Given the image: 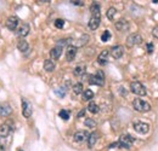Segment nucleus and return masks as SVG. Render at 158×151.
I'll return each mask as SVG.
<instances>
[{"label": "nucleus", "mask_w": 158, "mask_h": 151, "mask_svg": "<svg viewBox=\"0 0 158 151\" xmlns=\"http://www.w3.org/2000/svg\"><path fill=\"white\" fill-rule=\"evenodd\" d=\"M133 106L139 113H148L151 110V105L147 102H145L140 98H136V99L133 100Z\"/></svg>", "instance_id": "nucleus-1"}, {"label": "nucleus", "mask_w": 158, "mask_h": 151, "mask_svg": "<svg viewBox=\"0 0 158 151\" xmlns=\"http://www.w3.org/2000/svg\"><path fill=\"white\" fill-rule=\"evenodd\" d=\"M133 143H134V138H133L131 135H129V134H123V135H120V138H119L118 145H119V148H122V149H130L131 145H133Z\"/></svg>", "instance_id": "nucleus-2"}, {"label": "nucleus", "mask_w": 158, "mask_h": 151, "mask_svg": "<svg viewBox=\"0 0 158 151\" xmlns=\"http://www.w3.org/2000/svg\"><path fill=\"white\" fill-rule=\"evenodd\" d=\"M89 83L90 85H96V86H103L105 85V74L103 72L99 70L95 75H91L89 77Z\"/></svg>", "instance_id": "nucleus-3"}, {"label": "nucleus", "mask_w": 158, "mask_h": 151, "mask_svg": "<svg viewBox=\"0 0 158 151\" xmlns=\"http://www.w3.org/2000/svg\"><path fill=\"white\" fill-rule=\"evenodd\" d=\"M130 90L134 95H146V87L140 82V81H134L130 85Z\"/></svg>", "instance_id": "nucleus-4"}, {"label": "nucleus", "mask_w": 158, "mask_h": 151, "mask_svg": "<svg viewBox=\"0 0 158 151\" xmlns=\"http://www.w3.org/2000/svg\"><path fill=\"white\" fill-rule=\"evenodd\" d=\"M22 115L24 117H31L32 113H33V108H32V104L29 103V100H27L26 98H22Z\"/></svg>", "instance_id": "nucleus-5"}, {"label": "nucleus", "mask_w": 158, "mask_h": 151, "mask_svg": "<svg viewBox=\"0 0 158 151\" xmlns=\"http://www.w3.org/2000/svg\"><path fill=\"white\" fill-rule=\"evenodd\" d=\"M19 25H20V19H19L17 16H11V17H9L7 21H6V27H7V29L11 30V32L17 30Z\"/></svg>", "instance_id": "nucleus-6"}, {"label": "nucleus", "mask_w": 158, "mask_h": 151, "mask_svg": "<svg viewBox=\"0 0 158 151\" xmlns=\"http://www.w3.org/2000/svg\"><path fill=\"white\" fill-rule=\"evenodd\" d=\"M142 42V37L140 34H131L127 38V45L129 47H133L135 45H140Z\"/></svg>", "instance_id": "nucleus-7"}, {"label": "nucleus", "mask_w": 158, "mask_h": 151, "mask_svg": "<svg viewBox=\"0 0 158 151\" xmlns=\"http://www.w3.org/2000/svg\"><path fill=\"white\" fill-rule=\"evenodd\" d=\"M134 130L139 134H146L150 131V126L147 123H145V122H135L134 123Z\"/></svg>", "instance_id": "nucleus-8"}, {"label": "nucleus", "mask_w": 158, "mask_h": 151, "mask_svg": "<svg viewBox=\"0 0 158 151\" xmlns=\"http://www.w3.org/2000/svg\"><path fill=\"white\" fill-rule=\"evenodd\" d=\"M11 113H12V108L9 103H6V102L0 103V116L1 117H6Z\"/></svg>", "instance_id": "nucleus-9"}, {"label": "nucleus", "mask_w": 158, "mask_h": 151, "mask_svg": "<svg viewBox=\"0 0 158 151\" xmlns=\"http://www.w3.org/2000/svg\"><path fill=\"white\" fill-rule=\"evenodd\" d=\"M123 55H124V47L123 46L117 45V46H113L111 48V56L113 57L114 59H119Z\"/></svg>", "instance_id": "nucleus-10"}, {"label": "nucleus", "mask_w": 158, "mask_h": 151, "mask_svg": "<svg viewBox=\"0 0 158 151\" xmlns=\"http://www.w3.org/2000/svg\"><path fill=\"white\" fill-rule=\"evenodd\" d=\"M76 56H77V47L73 45H69L66 50V59L68 62H72L76 58Z\"/></svg>", "instance_id": "nucleus-11"}, {"label": "nucleus", "mask_w": 158, "mask_h": 151, "mask_svg": "<svg viewBox=\"0 0 158 151\" xmlns=\"http://www.w3.org/2000/svg\"><path fill=\"white\" fill-rule=\"evenodd\" d=\"M11 131H12V127L10 126L9 122L0 125V138H6V137H9V134L11 133Z\"/></svg>", "instance_id": "nucleus-12"}, {"label": "nucleus", "mask_w": 158, "mask_h": 151, "mask_svg": "<svg viewBox=\"0 0 158 151\" xmlns=\"http://www.w3.org/2000/svg\"><path fill=\"white\" fill-rule=\"evenodd\" d=\"M29 30H31L29 24L28 23H23V24H21V27L17 29V35L20 38H24V37H27L29 34Z\"/></svg>", "instance_id": "nucleus-13"}, {"label": "nucleus", "mask_w": 158, "mask_h": 151, "mask_svg": "<svg viewBox=\"0 0 158 151\" xmlns=\"http://www.w3.org/2000/svg\"><path fill=\"white\" fill-rule=\"evenodd\" d=\"M114 25H116V29L119 30V32H127L129 29V23L125 19H119V21L116 22Z\"/></svg>", "instance_id": "nucleus-14"}, {"label": "nucleus", "mask_w": 158, "mask_h": 151, "mask_svg": "<svg viewBox=\"0 0 158 151\" xmlns=\"http://www.w3.org/2000/svg\"><path fill=\"white\" fill-rule=\"evenodd\" d=\"M108 56H110V52H108L107 50H103V51L99 55V57H98V62H99V64H101V65L107 64V62H108Z\"/></svg>", "instance_id": "nucleus-15"}, {"label": "nucleus", "mask_w": 158, "mask_h": 151, "mask_svg": "<svg viewBox=\"0 0 158 151\" xmlns=\"http://www.w3.org/2000/svg\"><path fill=\"white\" fill-rule=\"evenodd\" d=\"M88 138H89V134L86 132H84V131H79V132L74 134V140L77 143H83V141L88 140Z\"/></svg>", "instance_id": "nucleus-16"}, {"label": "nucleus", "mask_w": 158, "mask_h": 151, "mask_svg": "<svg viewBox=\"0 0 158 151\" xmlns=\"http://www.w3.org/2000/svg\"><path fill=\"white\" fill-rule=\"evenodd\" d=\"M90 12H91V17H100L101 16V7L98 2H93V5L90 6Z\"/></svg>", "instance_id": "nucleus-17"}, {"label": "nucleus", "mask_w": 158, "mask_h": 151, "mask_svg": "<svg viewBox=\"0 0 158 151\" xmlns=\"http://www.w3.org/2000/svg\"><path fill=\"white\" fill-rule=\"evenodd\" d=\"M98 139H99V134H98V133L94 132V133H91V134H89V138H88V146H89L90 149H93V148L95 146Z\"/></svg>", "instance_id": "nucleus-18"}, {"label": "nucleus", "mask_w": 158, "mask_h": 151, "mask_svg": "<svg viewBox=\"0 0 158 151\" xmlns=\"http://www.w3.org/2000/svg\"><path fill=\"white\" fill-rule=\"evenodd\" d=\"M62 46H56V47H54L51 51H50V57L52 58V59H59L61 55H62Z\"/></svg>", "instance_id": "nucleus-19"}, {"label": "nucleus", "mask_w": 158, "mask_h": 151, "mask_svg": "<svg viewBox=\"0 0 158 151\" xmlns=\"http://www.w3.org/2000/svg\"><path fill=\"white\" fill-rule=\"evenodd\" d=\"M100 23H101V18L100 17H91L90 21H89V28L91 29V30H96L98 28H99Z\"/></svg>", "instance_id": "nucleus-20"}, {"label": "nucleus", "mask_w": 158, "mask_h": 151, "mask_svg": "<svg viewBox=\"0 0 158 151\" xmlns=\"http://www.w3.org/2000/svg\"><path fill=\"white\" fill-rule=\"evenodd\" d=\"M44 69H45V72H48V73L54 72V70H55V63H54L51 59H46V60L44 62Z\"/></svg>", "instance_id": "nucleus-21"}, {"label": "nucleus", "mask_w": 158, "mask_h": 151, "mask_svg": "<svg viewBox=\"0 0 158 151\" xmlns=\"http://www.w3.org/2000/svg\"><path fill=\"white\" fill-rule=\"evenodd\" d=\"M17 48L20 50L21 52H27L28 48H29V45L24 39H21L20 41L17 42Z\"/></svg>", "instance_id": "nucleus-22"}, {"label": "nucleus", "mask_w": 158, "mask_h": 151, "mask_svg": "<svg viewBox=\"0 0 158 151\" xmlns=\"http://www.w3.org/2000/svg\"><path fill=\"white\" fill-rule=\"evenodd\" d=\"M88 110L91 114H98L100 109H99V106H98V104H95L94 102H90L89 105H88Z\"/></svg>", "instance_id": "nucleus-23"}, {"label": "nucleus", "mask_w": 158, "mask_h": 151, "mask_svg": "<svg viewBox=\"0 0 158 151\" xmlns=\"http://www.w3.org/2000/svg\"><path fill=\"white\" fill-rule=\"evenodd\" d=\"M84 73H85V67H84V65H78V67H76L74 70H73V74L76 76H81Z\"/></svg>", "instance_id": "nucleus-24"}, {"label": "nucleus", "mask_w": 158, "mask_h": 151, "mask_svg": "<svg viewBox=\"0 0 158 151\" xmlns=\"http://www.w3.org/2000/svg\"><path fill=\"white\" fill-rule=\"evenodd\" d=\"M116 14H117V10H116L114 7H110V9L107 10V14H106V15H107V18L110 19V21H113Z\"/></svg>", "instance_id": "nucleus-25"}, {"label": "nucleus", "mask_w": 158, "mask_h": 151, "mask_svg": "<svg viewBox=\"0 0 158 151\" xmlns=\"http://www.w3.org/2000/svg\"><path fill=\"white\" fill-rule=\"evenodd\" d=\"M83 97H84L85 100H91V99L94 98V92H93L91 90H85V91L83 92Z\"/></svg>", "instance_id": "nucleus-26"}, {"label": "nucleus", "mask_w": 158, "mask_h": 151, "mask_svg": "<svg viewBox=\"0 0 158 151\" xmlns=\"http://www.w3.org/2000/svg\"><path fill=\"white\" fill-rule=\"evenodd\" d=\"M59 116L62 118V120H64V121H67V120H69V116H71V113L68 111V110H61L59 113Z\"/></svg>", "instance_id": "nucleus-27"}, {"label": "nucleus", "mask_w": 158, "mask_h": 151, "mask_svg": "<svg viewBox=\"0 0 158 151\" xmlns=\"http://www.w3.org/2000/svg\"><path fill=\"white\" fill-rule=\"evenodd\" d=\"M73 92L76 93V95H80L81 92H84V90H83V85L78 82V83H76L74 86H73Z\"/></svg>", "instance_id": "nucleus-28"}, {"label": "nucleus", "mask_w": 158, "mask_h": 151, "mask_svg": "<svg viewBox=\"0 0 158 151\" xmlns=\"http://www.w3.org/2000/svg\"><path fill=\"white\" fill-rule=\"evenodd\" d=\"M84 123H85V126L89 127V128H95V127H96V122H95V120H93V118H86Z\"/></svg>", "instance_id": "nucleus-29"}, {"label": "nucleus", "mask_w": 158, "mask_h": 151, "mask_svg": "<svg viewBox=\"0 0 158 151\" xmlns=\"http://www.w3.org/2000/svg\"><path fill=\"white\" fill-rule=\"evenodd\" d=\"M111 39V32L110 30H105L103 33H102V35H101V40L103 41V42H106V41H108Z\"/></svg>", "instance_id": "nucleus-30"}, {"label": "nucleus", "mask_w": 158, "mask_h": 151, "mask_svg": "<svg viewBox=\"0 0 158 151\" xmlns=\"http://www.w3.org/2000/svg\"><path fill=\"white\" fill-rule=\"evenodd\" d=\"M88 40H89V37L84 34V35L80 37V39L78 40V44H77V45H78V46H83V45H85V44L88 42Z\"/></svg>", "instance_id": "nucleus-31"}, {"label": "nucleus", "mask_w": 158, "mask_h": 151, "mask_svg": "<svg viewBox=\"0 0 158 151\" xmlns=\"http://www.w3.org/2000/svg\"><path fill=\"white\" fill-rule=\"evenodd\" d=\"M54 24H55V27H56V28L62 29V28L64 27V21H63L62 18H57L56 21H55V23H54Z\"/></svg>", "instance_id": "nucleus-32"}, {"label": "nucleus", "mask_w": 158, "mask_h": 151, "mask_svg": "<svg viewBox=\"0 0 158 151\" xmlns=\"http://www.w3.org/2000/svg\"><path fill=\"white\" fill-rule=\"evenodd\" d=\"M55 93L59 95L60 98H63L66 95V91H64V88H59V90L55 91Z\"/></svg>", "instance_id": "nucleus-33"}, {"label": "nucleus", "mask_w": 158, "mask_h": 151, "mask_svg": "<svg viewBox=\"0 0 158 151\" xmlns=\"http://www.w3.org/2000/svg\"><path fill=\"white\" fill-rule=\"evenodd\" d=\"M146 50H147V52H148V53H152V52H153V50H155V46H153V44H152V42H148V44H146Z\"/></svg>", "instance_id": "nucleus-34"}, {"label": "nucleus", "mask_w": 158, "mask_h": 151, "mask_svg": "<svg viewBox=\"0 0 158 151\" xmlns=\"http://www.w3.org/2000/svg\"><path fill=\"white\" fill-rule=\"evenodd\" d=\"M0 151H6V145L2 139H0Z\"/></svg>", "instance_id": "nucleus-35"}, {"label": "nucleus", "mask_w": 158, "mask_h": 151, "mask_svg": "<svg viewBox=\"0 0 158 151\" xmlns=\"http://www.w3.org/2000/svg\"><path fill=\"white\" fill-rule=\"evenodd\" d=\"M152 34H153V37H155V38L158 39V27H155V28H153V30H152Z\"/></svg>", "instance_id": "nucleus-36"}, {"label": "nucleus", "mask_w": 158, "mask_h": 151, "mask_svg": "<svg viewBox=\"0 0 158 151\" xmlns=\"http://www.w3.org/2000/svg\"><path fill=\"white\" fill-rule=\"evenodd\" d=\"M73 5H76V6H83L84 5V1H71Z\"/></svg>", "instance_id": "nucleus-37"}, {"label": "nucleus", "mask_w": 158, "mask_h": 151, "mask_svg": "<svg viewBox=\"0 0 158 151\" xmlns=\"http://www.w3.org/2000/svg\"><path fill=\"white\" fill-rule=\"evenodd\" d=\"M84 115H85V109H81V110L78 113V115H77V116H78V118H80V117H83Z\"/></svg>", "instance_id": "nucleus-38"}, {"label": "nucleus", "mask_w": 158, "mask_h": 151, "mask_svg": "<svg viewBox=\"0 0 158 151\" xmlns=\"http://www.w3.org/2000/svg\"><path fill=\"white\" fill-rule=\"evenodd\" d=\"M19 151H23V150H19Z\"/></svg>", "instance_id": "nucleus-39"}]
</instances>
